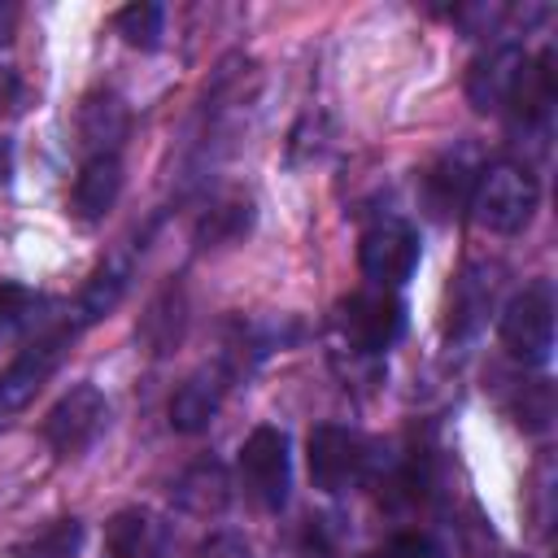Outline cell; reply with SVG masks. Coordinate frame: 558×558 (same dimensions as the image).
<instances>
[{
	"label": "cell",
	"instance_id": "obj_1",
	"mask_svg": "<svg viewBox=\"0 0 558 558\" xmlns=\"http://www.w3.org/2000/svg\"><path fill=\"white\" fill-rule=\"evenodd\" d=\"M471 209H475V222L497 231V235H514L527 227L532 209H536V179L523 170V166H488L480 179H475V192H471Z\"/></svg>",
	"mask_w": 558,
	"mask_h": 558
},
{
	"label": "cell",
	"instance_id": "obj_2",
	"mask_svg": "<svg viewBox=\"0 0 558 558\" xmlns=\"http://www.w3.org/2000/svg\"><path fill=\"white\" fill-rule=\"evenodd\" d=\"M501 344L514 362L541 366L554 349V292L549 283H527L523 292L510 296L501 314Z\"/></svg>",
	"mask_w": 558,
	"mask_h": 558
},
{
	"label": "cell",
	"instance_id": "obj_3",
	"mask_svg": "<svg viewBox=\"0 0 558 558\" xmlns=\"http://www.w3.org/2000/svg\"><path fill=\"white\" fill-rule=\"evenodd\" d=\"M240 480L248 497L266 510H279L288 501L292 484V462H288V436L279 427H257L240 445Z\"/></svg>",
	"mask_w": 558,
	"mask_h": 558
},
{
	"label": "cell",
	"instance_id": "obj_4",
	"mask_svg": "<svg viewBox=\"0 0 558 558\" xmlns=\"http://www.w3.org/2000/svg\"><path fill=\"white\" fill-rule=\"evenodd\" d=\"M105 418H109L105 392H100L96 384H78V388H70V392L48 410V418H44V440L52 445L57 458H74V453H83V449L100 436Z\"/></svg>",
	"mask_w": 558,
	"mask_h": 558
},
{
	"label": "cell",
	"instance_id": "obj_5",
	"mask_svg": "<svg viewBox=\"0 0 558 558\" xmlns=\"http://www.w3.org/2000/svg\"><path fill=\"white\" fill-rule=\"evenodd\" d=\"M74 331H78V327H57V331L31 340V344L0 371V414L22 410V405L48 384V375L61 366V357H65Z\"/></svg>",
	"mask_w": 558,
	"mask_h": 558
},
{
	"label": "cell",
	"instance_id": "obj_6",
	"mask_svg": "<svg viewBox=\"0 0 558 558\" xmlns=\"http://www.w3.org/2000/svg\"><path fill=\"white\" fill-rule=\"evenodd\" d=\"M340 331L362 353H384L405 331V305L388 292H357L340 305Z\"/></svg>",
	"mask_w": 558,
	"mask_h": 558
},
{
	"label": "cell",
	"instance_id": "obj_7",
	"mask_svg": "<svg viewBox=\"0 0 558 558\" xmlns=\"http://www.w3.org/2000/svg\"><path fill=\"white\" fill-rule=\"evenodd\" d=\"M305 458H310V480L323 493H344L366 466V449H362L357 432H349L340 423H318L310 432Z\"/></svg>",
	"mask_w": 558,
	"mask_h": 558
},
{
	"label": "cell",
	"instance_id": "obj_8",
	"mask_svg": "<svg viewBox=\"0 0 558 558\" xmlns=\"http://www.w3.org/2000/svg\"><path fill=\"white\" fill-rule=\"evenodd\" d=\"M357 262H362V275H366L371 283L397 288V283H405V279L414 275V266H418V235H414L405 222H397V218L375 222V227L362 235V244H357Z\"/></svg>",
	"mask_w": 558,
	"mask_h": 558
},
{
	"label": "cell",
	"instance_id": "obj_9",
	"mask_svg": "<svg viewBox=\"0 0 558 558\" xmlns=\"http://www.w3.org/2000/svg\"><path fill=\"white\" fill-rule=\"evenodd\" d=\"M118 192H122V161L113 153L83 157V166L74 174V187H70V214L78 222H100L113 209Z\"/></svg>",
	"mask_w": 558,
	"mask_h": 558
},
{
	"label": "cell",
	"instance_id": "obj_10",
	"mask_svg": "<svg viewBox=\"0 0 558 558\" xmlns=\"http://www.w3.org/2000/svg\"><path fill=\"white\" fill-rule=\"evenodd\" d=\"M105 549L113 558H174L170 527L148 510H118L105 523Z\"/></svg>",
	"mask_w": 558,
	"mask_h": 558
},
{
	"label": "cell",
	"instance_id": "obj_11",
	"mask_svg": "<svg viewBox=\"0 0 558 558\" xmlns=\"http://www.w3.org/2000/svg\"><path fill=\"white\" fill-rule=\"evenodd\" d=\"M523 61H527V57H523V48H514V44H497L488 57H480V61L471 65V78H466V96H471V105H475L480 113H488V109H506L510 87H514Z\"/></svg>",
	"mask_w": 558,
	"mask_h": 558
},
{
	"label": "cell",
	"instance_id": "obj_12",
	"mask_svg": "<svg viewBox=\"0 0 558 558\" xmlns=\"http://www.w3.org/2000/svg\"><path fill=\"white\" fill-rule=\"evenodd\" d=\"M506 105H510L519 126H541L549 118V109H554V52H541L536 61H523Z\"/></svg>",
	"mask_w": 558,
	"mask_h": 558
},
{
	"label": "cell",
	"instance_id": "obj_13",
	"mask_svg": "<svg viewBox=\"0 0 558 558\" xmlns=\"http://www.w3.org/2000/svg\"><path fill=\"white\" fill-rule=\"evenodd\" d=\"M218 401H222V379L218 371H196L174 397H170V427L183 432V436H196L214 423L218 414Z\"/></svg>",
	"mask_w": 558,
	"mask_h": 558
},
{
	"label": "cell",
	"instance_id": "obj_14",
	"mask_svg": "<svg viewBox=\"0 0 558 558\" xmlns=\"http://www.w3.org/2000/svg\"><path fill=\"white\" fill-rule=\"evenodd\" d=\"M423 192H427V205L432 214L449 218L458 214L462 205H471V192H475V174H471V161L466 157H440L427 179H423Z\"/></svg>",
	"mask_w": 558,
	"mask_h": 558
},
{
	"label": "cell",
	"instance_id": "obj_15",
	"mask_svg": "<svg viewBox=\"0 0 558 558\" xmlns=\"http://www.w3.org/2000/svg\"><path fill=\"white\" fill-rule=\"evenodd\" d=\"M78 131H83V144L92 148L87 157H96V153H113L118 157V144L126 135V109H122V100L118 96H92L83 105Z\"/></svg>",
	"mask_w": 558,
	"mask_h": 558
},
{
	"label": "cell",
	"instance_id": "obj_16",
	"mask_svg": "<svg viewBox=\"0 0 558 558\" xmlns=\"http://www.w3.org/2000/svg\"><path fill=\"white\" fill-rule=\"evenodd\" d=\"M174 497H179V506L183 510H192V514H214V510H222L227 506V471L209 458V462H196L192 471H183V480L174 484Z\"/></svg>",
	"mask_w": 558,
	"mask_h": 558
},
{
	"label": "cell",
	"instance_id": "obj_17",
	"mask_svg": "<svg viewBox=\"0 0 558 558\" xmlns=\"http://www.w3.org/2000/svg\"><path fill=\"white\" fill-rule=\"evenodd\" d=\"M488 301H493V283H484L475 270H466L453 288V301H449V336H471L484 314H488Z\"/></svg>",
	"mask_w": 558,
	"mask_h": 558
},
{
	"label": "cell",
	"instance_id": "obj_18",
	"mask_svg": "<svg viewBox=\"0 0 558 558\" xmlns=\"http://www.w3.org/2000/svg\"><path fill=\"white\" fill-rule=\"evenodd\" d=\"M78 545H83V523L57 519L44 532H35L31 541H22L13 549V558H78Z\"/></svg>",
	"mask_w": 558,
	"mask_h": 558
},
{
	"label": "cell",
	"instance_id": "obj_19",
	"mask_svg": "<svg viewBox=\"0 0 558 558\" xmlns=\"http://www.w3.org/2000/svg\"><path fill=\"white\" fill-rule=\"evenodd\" d=\"M161 22H166V13H161V4H153V0H135V4L118 9V17H113L118 35H122L131 48H144V52H153V48L161 44Z\"/></svg>",
	"mask_w": 558,
	"mask_h": 558
},
{
	"label": "cell",
	"instance_id": "obj_20",
	"mask_svg": "<svg viewBox=\"0 0 558 558\" xmlns=\"http://www.w3.org/2000/svg\"><path fill=\"white\" fill-rule=\"evenodd\" d=\"M44 310V296L22 283H0V340L22 336Z\"/></svg>",
	"mask_w": 558,
	"mask_h": 558
},
{
	"label": "cell",
	"instance_id": "obj_21",
	"mask_svg": "<svg viewBox=\"0 0 558 558\" xmlns=\"http://www.w3.org/2000/svg\"><path fill=\"white\" fill-rule=\"evenodd\" d=\"M122 288H126V270H122V266H105V270H96L92 283H87L83 296H78V327H83V323H96L100 314H109V310L118 305Z\"/></svg>",
	"mask_w": 558,
	"mask_h": 558
},
{
	"label": "cell",
	"instance_id": "obj_22",
	"mask_svg": "<svg viewBox=\"0 0 558 558\" xmlns=\"http://www.w3.org/2000/svg\"><path fill=\"white\" fill-rule=\"evenodd\" d=\"M519 427H527V432H541L549 418H554V397H549V384L545 379H536V384H527L523 388V401H519Z\"/></svg>",
	"mask_w": 558,
	"mask_h": 558
},
{
	"label": "cell",
	"instance_id": "obj_23",
	"mask_svg": "<svg viewBox=\"0 0 558 558\" xmlns=\"http://www.w3.org/2000/svg\"><path fill=\"white\" fill-rule=\"evenodd\" d=\"M336 554V532L327 519H305L296 536V558H331Z\"/></svg>",
	"mask_w": 558,
	"mask_h": 558
},
{
	"label": "cell",
	"instance_id": "obj_24",
	"mask_svg": "<svg viewBox=\"0 0 558 558\" xmlns=\"http://www.w3.org/2000/svg\"><path fill=\"white\" fill-rule=\"evenodd\" d=\"M248 227V205H222V209H214L205 222H201V235H209V240H231V235H240Z\"/></svg>",
	"mask_w": 558,
	"mask_h": 558
},
{
	"label": "cell",
	"instance_id": "obj_25",
	"mask_svg": "<svg viewBox=\"0 0 558 558\" xmlns=\"http://www.w3.org/2000/svg\"><path fill=\"white\" fill-rule=\"evenodd\" d=\"M384 558H445V554H440V545H436L432 536H423V532H401V536L384 549Z\"/></svg>",
	"mask_w": 558,
	"mask_h": 558
},
{
	"label": "cell",
	"instance_id": "obj_26",
	"mask_svg": "<svg viewBox=\"0 0 558 558\" xmlns=\"http://www.w3.org/2000/svg\"><path fill=\"white\" fill-rule=\"evenodd\" d=\"M196 558H248V545L235 532H214L209 541H201Z\"/></svg>",
	"mask_w": 558,
	"mask_h": 558
},
{
	"label": "cell",
	"instance_id": "obj_27",
	"mask_svg": "<svg viewBox=\"0 0 558 558\" xmlns=\"http://www.w3.org/2000/svg\"><path fill=\"white\" fill-rule=\"evenodd\" d=\"M17 96V83H13V74L9 70H0V105H9Z\"/></svg>",
	"mask_w": 558,
	"mask_h": 558
},
{
	"label": "cell",
	"instance_id": "obj_28",
	"mask_svg": "<svg viewBox=\"0 0 558 558\" xmlns=\"http://www.w3.org/2000/svg\"><path fill=\"white\" fill-rule=\"evenodd\" d=\"M4 179H9V148L0 144V183H4Z\"/></svg>",
	"mask_w": 558,
	"mask_h": 558
},
{
	"label": "cell",
	"instance_id": "obj_29",
	"mask_svg": "<svg viewBox=\"0 0 558 558\" xmlns=\"http://www.w3.org/2000/svg\"><path fill=\"white\" fill-rule=\"evenodd\" d=\"M4 31H9V13L0 9V39H4Z\"/></svg>",
	"mask_w": 558,
	"mask_h": 558
},
{
	"label": "cell",
	"instance_id": "obj_30",
	"mask_svg": "<svg viewBox=\"0 0 558 558\" xmlns=\"http://www.w3.org/2000/svg\"><path fill=\"white\" fill-rule=\"evenodd\" d=\"M366 558H384V554H366Z\"/></svg>",
	"mask_w": 558,
	"mask_h": 558
}]
</instances>
